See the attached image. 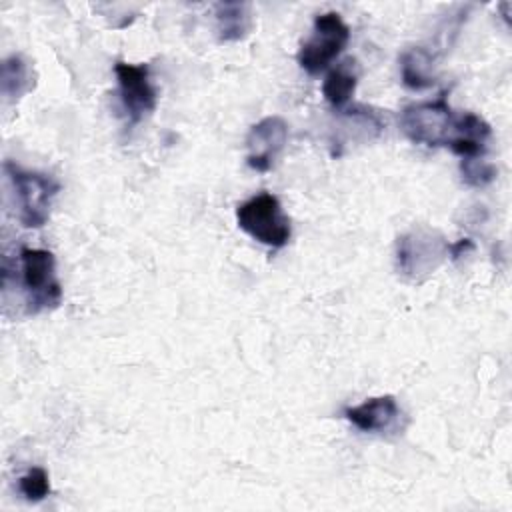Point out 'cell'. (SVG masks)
<instances>
[{"label":"cell","instance_id":"1","mask_svg":"<svg viewBox=\"0 0 512 512\" xmlns=\"http://www.w3.org/2000/svg\"><path fill=\"white\" fill-rule=\"evenodd\" d=\"M4 172L12 182L18 198V218L26 228H42L50 218L52 200L60 190V184L42 172L24 170L12 160L4 162Z\"/></svg>","mask_w":512,"mask_h":512},{"label":"cell","instance_id":"2","mask_svg":"<svg viewBox=\"0 0 512 512\" xmlns=\"http://www.w3.org/2000/svg\"><path fill=\"white\" fill-rule=\"evenodd\" d=\"M450 256L446 238L428 226H416L404 232L396 242V266L408 280H424Z\"/></svg>","mask_w":512,"mask_h":512},{"label":"cell","instance_id":"3","mask_svg":"<svg viewBox=\"0 0 512 512\" xmlns=\"http://www.w3.org/2000/svg\"><path fill=\"white\" fill-rule=\"evenodd\" d=\"M236 222L248 236L270 248L286 246L292 236L290 218L270 192H260L242 202L236 210Z\"/></svg>","mask_w":512,"mask_h":512},{"label":"cell","instance_id":"4","mask_svg":"<svg viewBox=\"0 0 512 512\" xmlns=\"http://www.w3.org/2000/svg\"><path fill=\"white\" fill-rule=\"evenodd\" d=\"M22 284L30 314L56 308L62 300V288L56 278V258L44 248L20 250Z\"/></svg>","mask_w":512,"mask_h":512},{"label":"cell","instance_id":"5","mask_svg":"<svg viewBox=\"0 0 512 512\" xmlns=\"http://www.w3.org/2000/svg\"><path fill=\"white\" fill-rule=\"evenodd\" d=\"M454 120L456 116L448 106L446 94H440L432 102L406 106L400 114V130L414 144L446 146Z\"/></svg>","mask_w":512,"mask_h":512},{"label":"cell","instance_id":"6","mask_svg":"<svg viewBox=\"0 0 512 512\" xmlns=\"http://www.w3.org/2000/svg\"><path fill=\"white\" fill-rule=\"evenodd\" d=\"M350 40V28L338 12L318 14L312 26V34L298 50V64L308 74H318L346 48Z\"/></svg>","mask_w":512,"mask_h":512},{"label":"cell","instance_id":"7","mask_svg":"<svg viewBox=\"0 0 512 512\" xmlns=\"http://www.w3.org/2000/svg\"><path fill=\"white\" fill-rule=\"evenodd\" d=\"M120 102L126 110L130 124H138L148 114L156 110L158 94L150 80V70L146 64H128L116 62L114 66Z\"/></svg>","mask_w":512,"mask_h":512},{"label":"cell","instance_id":"8","mask_svg":"<svg viewBox=\"0 0 512 512\" xmlns=\"http://www.w3.org/2000/svg\"><path fill=\"white\" fill-rule=\"evenodd\" d=\"M288 144V122L280 116H266L256 122L248 136L246 162L256 172H268Z\"/></svg>","mask_w":512,"mask_h":512},{"label":"cell","instance_id":"9","mask_svg":"<svg viewBox=\"0 0 512 512\" xmlns=\"http://www.w3.org/2000/svg\"><path fill=\"white\" fill-rule=\"evenodd\" d=\"M344 418L362 432H386L398 422L400 408L396 404V398L386 394L368 398L358 406L346 408Z\"/></svg>","mask_w":512,"mask_h":512},{"label":"cell","instance_id":"10","mask_svg":"<svg viewBox=\"0 0 512 512\" xmlns=\"http://www.w3.org/2000/svg\"><path fill=\"white\" fill-rule=\"evenodd\" d=\"M490 140V126L478 114L466 112L454 120L450 140L446 146L462 158H478L486 152Z\"/></svg>","mask_w":512,"mask_h":512},{"label":"cell","instance_id":"11","mask_svg":"<svg viewBox=\"0 0 512 512\" xmlns=\"http://www.w3.org/2000/svg\"><path fill=\"white\" fill-rule=\"evenodd\" d=\"M384 130V120L378 112L366 106H354L342 112L338 144L342 142H370Z\"/></svg>","mask_w":512,"mask_h":512},{"label":"cell","instance_id":"12","mask_svg":"<svg viewBox=\"0 0 512 512\" xmlns=\"http://www.w3.org/2000/svg\"><path fill=\"white\" fill-rule=\"evenodd\" d=\"M214 16L220 42L242 40L252 30V12L244 2H220L216 4Z\"/></svg>","mask_w":512,"mask_h":512},{"label":"cell","instance_id":"13","mask_svg":"<svg viewBox=\"0 0 512 512\" xmlns=\"http://www.w3.org/2000/svg\"><path fill=\"white\" fill-rule=\"evenodd\" d=\"M358 76H360V68L358 62L354 58H348L340 64H336V68H332L322 84V94L326 98V102L334 108L344 106L358 84Z\"/></svg>","mask_w":512,"mask_h":512},{"label":"cell","instance_id":"14","mask_svg":"<svg viewBox=\"0 0 512 512\" xmlns=\"http://www.w3.org/2000/svg\"><path fill=\"white\" fill-rule=\"evenodd\" d=\"M400 76L404 86L412 90H424L434 84V56L422 48L414 46L400 56Z\"/></svg>","mask_w":512,"mask_h":512},{"label":"cell","instance_id":"15","mask_svg":"<svg viewBox=\"0 0 512 512\" xmlns=\"http://www.w3.org/2000/svg\"><path fill=\"white\" fill-rule=\"evenodd\" d=\"M32 74L28 62L20 54H10L0 66V90L6 102L18 100L32 88Z\"/></svg>","mask_w":512,"mask_h":512},{"label":"cell","instance_id":"16","mask_svg":"<svg viewBox=\"0 0 512 512\" xmlns=\"http://www.w3.org/2000/svg\"><path fill=\"white\" fill-rule=\"evenodd\" d=\"M18 490L28 502H40L50 494V478L48 472L40 466L30 468L18 480Z\"/></svg>","mask_w":512,"mask_h":512},{"label":"cell","instance_id":"17","mask_svg":"<svg viewBox=\"0 0 512 512\" xmlns=\"http://www.w3.org/2000/svg\"><path fill=\"white\" fill-rule=\"evenodd\" d=\"M460 172H462V180L476 188L488 186L496 178V166L480 158H462Z\"/></svg>","mask_w":512,"mask_h":512},{"label":"cell","instance_id":"18","mask_svg":"<svg viewBox=\"0 0 512 512\" xmlns=\"http://www.w3.org/2000/svg\"><path fill=\"white\" fill-rule=\"evenodd\" d=\"M472 248H474L472 240L464 238V240H460V242H456V244H450V256H452L454 260H458L462 254H466V252L472 250Z\"/></svg>","mask_w":512,"mask_h":512}]
</instances>
